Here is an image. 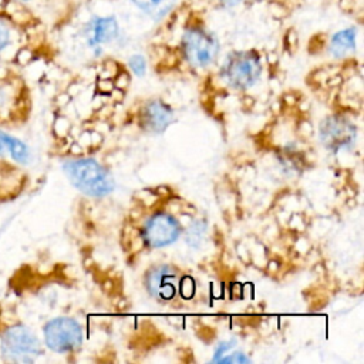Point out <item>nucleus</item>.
Listing matches in <instances>:
<instances>
[{
  "instance_id": "obj_1",
  "label": "nucleus",
  "mask_w": 364,
  "mask_h": 364,
  "mask_svg": "<svg viewBox=\"0 0 364 364\" xmlns=\"http://www.w3.org/2000/svg\"><path fill=\"white\" fill-rule=\"evenodd\" d=\"M46 353L41 337L21 316L20 306L7 296L0 297V361L31 364Z\"/></svg>"
},
{
  "instance_id": "obj_18",
  "label": "nucleus",
  "mask_w": 364,
  "mask_h": 364,
  "mask_svg": "<svg viewBox=\"0 0 364 364\" xmlns=\"http://www.w3.org/2000/svg\"><path fill=\"white\" fill-rule=\"evenodd\" d=\"M216 363H220V364H232V363H235V364H249V363H252V358L247 357L243 351H233L226 357L222 355Z\"/></svg>"
},
{
  "instance_id": "obj_3",
  "label": "nucleus",
  "mask_w": 364,
  "mask_h": 364,
  "mask_svg": "<svg viewBox=\"0 0 364 364\" xmlns=\"http://www.w3.org/2000/svg\"><path fill=\"white\" fill-rule=\"evenodd\" d=\"M33 97L24 77L13 67L0 65V128L16 131L31 118Z\"/></svg>"
},
{
  "instance_id": "obj_4",
  "label": "nucleus",
  "mask_w": 364,
  "mask_h": 364,
  "mask_svg": "<svg viewBox=\"0 0 364 364\" xmlns=\"http://www.w3.org/2000/svg\"><path fill=\"white\" fill-rule=\"evenodd\" d=\"M61 171L68 182L88 198H105L115 189L112 173L95 158L68 156L63 161Z\"/></svg>"
},
{
  "instance_id": "obj_5",
  "label": "nucleus",
  "mask_w": 364,
  "mask_h": 364,
  "mask_svg": "<svg viewBox=\"0 0 364 364\" xmlns=\"http://www.w3.org/2000/svg\"><path fill=\"white\" fill-rule=\"evenodd\" d=\"M262 57L255 50L230 53L219 71L220 80L235 91H246L252 88L262 77Z\"/></svg>"
},
{
  "instance_id": "obj_7",
  "label": "nucleus",
  "mask_w": 364,
  "mask_h": 364,
  "mask_svg": "<svg viewBox=\"0 0 364 364\" xmlns=\"http://www.w3.org/2000/svg\"><path fill=\"white\" fill-rule=\"evenodd\" d=\"M218 37L200 24L185 28L181 38V53L185 61L193 68H208L219 55Z\"/></svg>"
},
{
  "instance_id": "obj_10",
  "label": "nucleus",
  "mask_w": 364,
  "mask_h": 364,
  "mask_svg": "<svg viewBox=\"0 0 364 364\" xmlns=\"http://www.w3.org/2000/svg\"><path fill=\"white\" fill-rule=\"evenodd\" d=\"M178 272L171 264H156L145 274V289L156 300L168 301L176 294Z\"/></svg>"
},
{
  "instance_id": "obj_21",
  "label": "nucleus",
  "mask_w": 364,
  "mask_h": 364,
  "mask_svg": "<svg viewBox=\"0 0 364 364\" xmlns=\"http://www.w3.org/2000/svg\"><path fill=\"white\" fill-rule=\"evenodd\" d=\"M222 6H225V7H233V6H236V4H239L240 1H243V0H218Z\"/></svg>"
},
{
  "instance_id": "obj_14",
  "label": "nucleus",
  "mask_w": 364,
  "mask_h": 364,
  "mask_svg": "<svg viewBox=\"0 0 364 364\" xmlns=\"http://www.w3.org/2000/svg\"><path fill=\"white\" fill-rule=\"evenodd\" d=\"M139 10L154 20L164 18L175 6L176 0H131Z\"/></svg>"
},
{
  "instance_id": "obj_6",
  "label": "nucleus",
  "mask_w": 364,
  "mask_h": 364,
  "mask_svg": "<svg viewBox=\"0 0 364 364\" xmlns=\"http://www.w3.org/2000/svg\"><path fill=\"white\" fill-rule=\"evenodd\" d=\"M41 341L44 348L54 354H73L80 350L84 341V328L71 316H55L43 324Z\"/></svg>"
},
{
  "instance_id": "obj_13",
  "label": "nucleus",
  "mask_w": 364,
  "mask_h": 364,
  "mask_svg": "<svg viewBox=\"0 0 364 364\" xmlns=\"http://www.w3.org/2000/svg\"><path fill=\"white\" fill-rule=\"evenodd\" d=\"M355 28L348 27L337 31L330 40V54L334 58H344L355 50Z\"/></svg>"
},
{
  "instance_id": "obj_15",
  "label": "nucleus",
  "mask_w": 364,
  "mask_h": 364,
  "mask_svg": "<svg viewBox=\"0 0 364 364\" xmlns=\"http://www.w3.org/2000/svg\"><path fill=\"white\" fill-rule=\"evenodd\" d=\"M16 41V26L13 20L0 13V58L6 55V53L11 48Z\"/></svg>"
},
{
  "instance_id": "obj_19",
  "label": "nucleus",
  "mask_w": 364,
  "mask_h": 364,
  "mask_svg": "<svg viewBox=\"0 0 364 364\" xmlns=\"http://www.w3.org/2000/svg\"><path fill=\"white\" fill-rule=\"evenodd\" d=\"M236 346V340H223V341H219L216 348H215V353H213V357H212V363H216L222 355H225L226 353H229L233 347Z\"/></svg>"
},
{
  "instance_id": "obj_12",
  "label": "nucleus",
  "mask_w": 364,
  "mask_h": 364,
  "mask_svg": "<svg viewBox=\"0 0 364 364\" xmlns=\"http://www.w3.org/2000/svg\"><path fill=\"white\" fill-rule=\"evenodd\" d=\"M119 34V27L112 16L94 17L88 21L84 28V37L90 48L97 50L98 47L114 41Z\"/></svg>"
},
{
  "instance_id": "obj_2",
  "label": "nucleus",
  "mask_w": 364,
  "mask_h": 364,
  "mask_svg": "<svg viewBox=\"0 0 364 364\" xmlns=\"http://www.w3.org/2000/svg\"><path fill=\"white\" fill-rule=\"evenodd\" d=\"M33 161L30 145L14 131L0 128V206L24 195Z\"/></svg>"
},
{
  "instance_id": "obj_11",
  "label": "nucleus",
  "mask_w": 364,
  "mask_h": 364,
  "mask_svg": "<svg viewBox=\"0 0 364 364\" xmlns=\"http://www.w3.org/2000/svg\"><path fill=\"white\" fill-rule=\"evenodd\" d=\"M173 119V109L161 100L146 101L141 111V124L152 134H162Z\"/></svg>"
},
{
  "instance_id": "obj_8",
  "label": "nucleus",
  "mask_w": 364,
  "mask_h": 364,
  "mask_svg": "<svg viewBox=\"0 0 364 364\" xmlns=\"http://www.w3.org/2000/svg\"><path fill=\"white\" fill-rule=\"evenodd\" d=\"M182 233L179 220L168 212H155L146 218L141 235L144 243L151 249H161L175 243Z\"/></svg>"
},
{
  "instance_id": "obj_9",
  "label": "nucleus",
  "mask_w": 364,
  "mask_h": 364,
  "mask_svg": "<svg viewBox=\"0 0 364 364\" xmlns=\"http://www.w3.org/2000/svg\"><path fill=\"white\" fill-rule=\"evenodd\" d=\"M318 136L321 145L327 151L338 154L354 146L357 139V128L346 117L328 115L320 124Z\"/></svg>"
},
{
  "instance_id": "obj_17",
  "label": "nucleus",
  "mask_w": 364,
  "mask_h": 364,
  "mask_svg": "<svg viewBox=\"0 0 364 364\" xmlns=\"http://www.w3.org/2000/svg\"><path fill=\"white\" fill-rule=\"evenodd\" d=\"M128 65L131 68V71L136 75V77H142L146 71V60L144 55L141 54H134L129 57L128 60Z\"/></svg>"
},
{
  "instance_id": "obj_22",
  "label": "nucleus",
  "mask_w": 364,
  "mask_h": 364,
  "mask_svg": "<svg viewBox=\"0 0 364 364\" xmlns=\"http://www.w3.org/2000/svg\"><path fill=\"white\" fill-rule=\"evenodd\" d=\"M11 1H16V3H28V1H33V0H11Z\"/></svg>"
},
{
  "instance_id": "obj_20",
  "label": "nucleus",
  "mask_w": 364,
  "mask_h": 364,
  "mask_svg": "<svg viewBox=\"0 0 364 364\" xmlns=\"http://www.w3.org/2000/svg\"><path fill=\"white\" fill-rule=\"evenodd\" d=\"M181 294H183L185 299L193 296V282L191 277H185L181 280Z\"/></svg>"
},
{
  "instance_id": "obj_16",
  "label": "nucleus",
  "mask_w": 364,
  "mask_h": 364,
  "mask_svg": "<svg viewBox=\"0 0 364 364\" xmlns=\"http://www.w3.org/2000/svg\"><path fill=\"white\" fill-rule=\"evenodd\" d=\"M206 222L203 219H196L191 223V226L185 232V242L191 247H199L206 235Z\"/></svg>"
}]
</instances>
